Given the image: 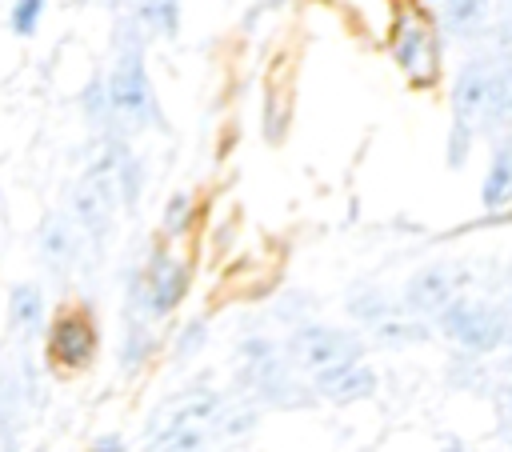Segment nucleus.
I'll return each mask as SVG.
<instances>
[{"mask_svg": "<svg viewBox=\"0 0 512 452\" xmlns=\"http://www.w3.org/2000/svg\"><path fill=\"white\" fill-rule=\"evenodd\" d=\"M40 16H44V4L40 0H20L12 4V32L16 36H32L40 28Z\"/></svg>", "mask_w": 512, "mask_h": 452, "instance_id": "19", "label": "nucleus"}, {"mask_svg": "<svg viewBox=\"0 0 512 452\" xmlns=\"http://www.w3.org/2000/svg\"><path fill=\"white\" fill-rule=\"evenodd\" d=\"M76 228L64 220V216H48L44 228H40V252L52 260V264H68L76 256Z\"/></svg>", "mask_w": 512, "mask_h": 452, "instance_id": "13", "label": "nucleus"}, {"mask_svg": "<svg viewBox=\"0 0 512 452\" xmlns=\"http://www.w3.org/2000/svg\"><path fill=\"white\" fill-rule=\"evenodd\" d=\"M188 220H192V200H188V192H172L168 204H164V232L176 236V232L188 228Z\"/></svg>", "mask_w": 512, "mask_h": 452, "instance_id": "18", "label": "nucleus"}, {"mask_svg": "<svg viewBox=\"0 0 512 452\" xmlns=\"http://www.w3.org/2000/svg\"><path fill=\"white\" fill-rule=\"evenodd\" d=\"M372 336H376L380 344H388V348H396V344H420V340H428V324H424V320H412L404 308H396L392 316H384V320L372 328Z\"/></svg>", "mask_w": 512, "mask_h": 452, "instance_id": "14", "label": "nucleus"}, {"mask_svg": "<svg viewBox=\"0 0 512 452\" xmlns=\"http://www.w3.org/2000/svg\"><path fill=\"white\" fill-rule=\"evenodd\" d=\"M360 352H364V340L348 328H336V324H304L292 332V356L308 376L356 364Z\"/></svg>", "mask_w": 512, "mask_h": 452, "instance_id": "4", "label": "nucleus"}, {"mask_svg": "<svg viewBox=\"0 0 512 452\" xmlns=\"http://www.w3.org/2000/svg\"><path fill=\"white\" fill-rule=\"evenodd\" d=\"M504 92H508V60L496 56L468 60L452 84V124L468 132L504 124Z\"/></svg>", "mask_w": 512, "mask_h": 452, "instance_id": "2", "label": "nucleus"}, {"mask_svg": "<svg viewBox=\"0 0 512 452\" xmlns=\"http://www.w3.org/2000/svg\"><path fill=\"white\" fill-rule=\"evenodd\" d=\"M504 124L512 128V60H508V92H504Z\"/></svg>", "mask_w": 512, "mask_h": 452, "instance_id": "24", "label": "nucleus"}, {"mask_svg": "<svg viewBox=\"0 0 512 452\" xmlns=\"http://www.w3.org/2000/svg\"><path fill=\"white\" fill-rule=\"evenodd\" d=\"M8 316H12V328L16 332H40L44 324V296L36 284H16L12 296H8Z\"/></svg>", "mask_w": 512, "mask_h": 452, "instance_id": "12", "label": "nucleus"}, {"mask_svg": "<svg viewBox=\"0 0 512 452\" xmlns=\"http://www.w3.org/2000/svg\"><path fill=\"white\" fill-rule=\"evenodd\" d=\"M220 416H224V400H220L216 392H208V388H200V392H184V396H176L168 408L156 412L152 432H148V448H156V444L168 440V436L212 432V428L220 424Z\"/></svg>", "mask_w": 512, "mask_h": 452, "instance_id": "5", "label": "nucleus"}, {"mask_svg": "<svg viewBox=\"0 0 512 452\" xmlns=\"http://www.w3.org/2000/svg\"><path fill=\"white\" fill-rule=\"evenodd\" d=\"M88 452H124V440L108 432V436H100V440H96V444H92Z\"/></svg>", "mask_w": 512, "mask_h": 452, "instance_id": "23", "label": "nucleus"}, {"mask_svg": "<svg viewBox=\"0 0 512 452\" xmlns=\"http://www.w3.org/2000/svg\"><path fill=\"white\" fill-rule=\"evenodd\" d=\"M468 140H472V132L460 128V124H452V132H448V164L452 168H460L468 160Z\"/></svg>", "mask_w": 512, "mask_h": 452, "instance_id": "21", "label": "nucleus"}, {"mask_svg": "<svg viewBox=\"0 0 512 452\" xmlns=\"http://www.w3.org/2000/svg\"><path fill=\"white\" fill-rule=\"evenodd\" d=\"M204 336H208V324L196 316V320H188L184 324V332H180V340H176V356H192L200 344H204Z\"/></svg>", "mask_w": 512, "mask_h": 452, "instance_id": "20", "label": "nucleus"}, {"mask_svg": "<svg viewBox=\"0 0 512 452\" xmlns=\"http://www.w3.org/2000/svg\"><path fill=\"white\" fill-rule=\"evenodd\" d=\"M392 56H396V64L408 72V80H412L416 88L436 84V72H440V44H436V36H432L428 24L404 16V20L396 24V36H392Z\"/></svg>", "mask_w": 512, "mask_h": 452, "instance_id": "6", "label": "nucleus"}, {"mask_svg": "<svg viewBox=\"0 0 512 452\" xmlns=\"http://www.w3.org/2000/svg\"><path fill=\"white\" fill-rule=\"evenodd\" d=\"M440 332L464 348V352H496L508 340V324H504V308L484 304V300H468L456 296L440 316H436Z\"/></svg>", "mask_w": 512, "mask_h": 452, "instance_id": "3", "label": "nucleus"}, {"mask_svg": "<svg viewBox=\"0 0 512 452\" xmlns=\"http://www.w3.org/2000/svg\"><path fill=\"white\" fill-rule=\"evenodd\" d=\"M144 272H148V276H144V304H140V308H144L148 316L172 312V308L184 300V292H188V264H180V260L168 256V252H156Z\"/></svg>", "mask_w": 512, "mask_h": 452, "instance_id": "8", "label": "nucleus"}, {"mask_svg": "<svg viewBox=\"0 0 512 452\" xmlns=\"http://www.w3.org/2000/svg\"><path fill=\"white\" fill-rule=\"evenodd\" d=\"M96 356V328L84 312H60L48 328V360L56 368H88Z\"/></svg>", "mask_w": 512, "mask_h": 452, "instance_id": "7", "label": "nucleus"}, {"mask_svg": "<svg viewBox=\"0 0 512 452\" xmlns=\"http://www.w3.org/2000/svg\"><path fill=\"white\" fill-rule=\"evenodd\" d=\"M456 288L460 280L448 272V268H420L408 284H404V312H416V316H440L452 300H456Z\"/></svg>", "mask_w": 512, "mask_h": 452, "instance_id": "9", "label": "nucleus"}, {"mask_svg": "<svg viewBox=\"0 0 512 452\" xmlns=\"http://www.w3.org/2000/svg\"><path fill=\"white\" fill-rule=\"evenodd\" d=\"M136 20H140V28H156L164 36H172L180 28V8L176 4H140Z\"/></svg>", "mask_w": 512, "mask_h": 452, "instance_id": "16", "label": "nucleus"}, {"mask_svg": "<svg viewBox=\"0 0 512 452\" xmlns=\"http://www.w3.org/2000/svg\"><path fill=\"white\" fill-rule=\"evenodd\" d=\"M480 12H484V8H480V4H472V0H468V4H460V0H456V4H444V28H448L452 36L476 32V28H480V20H484Z\"/></svg>", "mask_w": 512, "mask_h": 452, "instance_id": "17", "label": "nucleus"}, {"mask_svg": "<svg viewBox=\"0 0 512 452\" xmlns=\"http://www.w3.org/2000/svg\"><path fill=\"white\" fill-rule=\"evenodd\" d=\"M104 100H108V120H116L120 128H160V104L152 96L148 84V68H144V48L136 40L120 44L112 72L104 80Z\"/></svg>", "mask_w": 512, "mask_h": 452, "instance_id": "1", "label": "nucleus"}, {"mask_svg": "<svg viewBox=\"0 0 512 452\" xmlns=\"http://www.w3.org/2000/svg\"><path fill=\"white\" fill-rule=\"evenodd\" d=\"M480 200H484V208H500L512 200V144H500L492 152L488 176L480 184Z\"/></svg>", "mask_w": 512, "mask_h": 452, "instance_id": "11", "label": "nucleus"}, {"mask_svg": "<svg viewBox=\"0 0 512 452\" xmlns=\"http://www.w3.org/2000/svg\"><path fill=\"white\" fill-rule=\"evenodd\" d=\"M504 308V324H508V340H512V296H508V304H500Z\"/></svg>", "mask_w": 512, "mask_h": 452, "instance_id": "26", "label": "nucleus"}, {"mask_svg": "<svg viewBox=\"0 0 512 452\" xmlns=\"http://www.w3.org/2000/svg\"><path fill=\"white\" fill-rule=\"evenodd\" d=\"M440 448H444V452H472V448H468V444H460L456 436H444V444H440Z\"/></svg>", "mask_w": 512, "mask_h": 452, "instance_id": "25", "label": "nucleus"}, {"mask_svg": "<svg viewBox=\"0 0 512 452\" xmlns=\"http://www.w3.org/2000/svg\"><path fill=\"white\" fill-rule=\"evenodd\" d=\"M148 348H152V340H148V332H140V328H132V332H128V344H124V364L132 368L136 360H144V356H148Z\"/></svg>", "mask_w": 512, "mask_h": 452, "instance_id": "22", "label": "nucleus"}, {"mask_svg": "<svg viewBox=\"0 0 512 452\" xmlns=\"http://www.w3.org/2000/svg\"><path fill=\"white\" fill-rule=\"evenodd\" d=\"M396 308H400V304H392V300H388L380 288H368V284L352 288V296H348V312H352V316H356V320H360L368 332H372V328H376L384 316H392Z\"/></svg>", "mask_w": 512, "mask_h": 452, "instance_id": "15", "label": "nucleus"}, {"mask_svg": "<svg viewBox=\"0 0 512 452\" xmlns=\"http://www.w3.org/2000/svg\"><path fill=\"white\" fill-rule=\"evenodd\" d=\"M312 388H316V396H324L332 404H356V400H368L376 392V372L356 360V364L312 376Z\"/></svg>", "mask_w": 512, "mask_h": 452, "instance_id": "10", "label": "nucleus"}]
</instances>
